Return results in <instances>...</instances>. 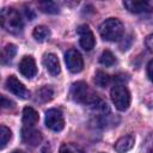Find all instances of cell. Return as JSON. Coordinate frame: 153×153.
<instances>
[{"mask_svg":"<svg viewBox=\"0 0 153 153\" xmlns=\"http://www.w3.org/2000/svg\"><path fill=\"white\" fill-rule=\"evenodd\" d=\"M39 120L38 112L30 106H25L23 110V123L25 127H33Z\"/></svg>","mask_w":153,"mask_h":153,"instance_id":"obj_14","label":"cell"},{"mask_svg":"<svg viewBox=\"0 0 153 153\" xmlns=\"http://www.w3.org/2000/svg\"><path fill=\"white\" fill-rule=\"evenodd\" d=\"M145 44H146V47L148 48V50L153 51V33H151L149 36H147V37H146Z\"/></svg>","mask_w":153,"mask_h":153,"instance_id":"obj_25","label":"cell"},{"mask_svg":"<svg viewBox=\"0 0 153 153\" xmlns=\"http://www.w3.org/2000/svg\"><path fill=\"white\" fill-rule=\"evenodd\" d=\"M0 136H1V149H4L5 147H6V145H7V142L11 140V137H12V133H11V130L6 127V126H1L0 127Z\"/></svg>","mask_w":153,"mask_h":153,"instance_id":"obj_21","label":"cell"},{"mask_svg":"<svg viewBox=\"0 0 153 153\" xmlns=\"http://www.w3.org/2000/svg\"><path fill=\"white\" fill-rule=\"evenodd\" d=\"M25 14H26V17H27L30 20H32V19L35 18V14H33V12H32L31 8H26V10H25Z\"/></svg>","mask_w":153,"mask_h":153,"instance_id":"obj_27","label":"cell"},{"mask_svg":"<svg viewBox=\"0 0 153 153\" xmlns=\"http://www.w3.org/2000/svg\"><path fill=\"white\" fill-rule=\"evenodd\" d=\"M146 152L147 153H153V133L148 136L146 141Z\"/></svg>","mask_w":153,"mask_h":153,"instance_id":"obj_23","label":"cell"},{"mask_svg":"<svg viewBox=\"0 0 153 153\" xmlns=\"http://www.w3.org/2000/svg\"><path fill=\"white\" fill-rule=\"evenodd\" d=\"M6 88L12 92L14 96H17L20 99H27L30 97V92L29 90H26V87L14 76V75H10L6 79Z\"/></svg>","mask_w":153,"mask_h":153,"instance_id":"obj_7","label":"cell"},{"mask_svg":"<svg viewBox=\"0 0 153 153\" xmlns=\"http://www.w3.org/2000/svg\"><path fill=\"white\" fill-rule=\"evenodd\" d=\"M123 6L131 13H149L153 12V4L151 1H137V0H126Z\"/></svg>","mask_w":153,"mask_h":153,"instance_id":"obj_9","label":"cell"},{"mask_svg":"<svg viewBox=\"0 0 153 153\" xmlns=\"http://www.w3.org/2000/svg\"><path fill=\"white\" fill-rule=\"evenodd\" d=\"M115 56H114V54L110 51V50H104L103 53H102V55H100V57H99V62L102 63V65H104V66H106V67H109V66H112L114 63H115Z\"/></svg>","mask_w":153,"mask_h":153,"instance_id":"obj_20","label":"cell"},{"mask_svg":"<svg viewBox=\"0 0 153 153\" xmlns=\"http://www.w3.org/2000/svg\"><path fill=\"white\" fill-rule=\"evenodd\" d=\"M123 24L116 18H109L103 22L99 26V33L103 39L115 42L118 41L123 35Z\"/></svg>","mask_w":153,"mask_h":153,"instance_id":"obj_3","label":"cell"},{"mask_svg":"<svg viewBox=\"0 0 153 153\" xmlns=\"http://www.w3.org/2000/svg\"><path fill=\"white\" fill-rule=\"evenodd\" d=\"M111 100L115 104L116 109L120 111H124L130 105V93L128 88L123 85H116L111 88L110 92Z\"/></svg>","mask_w":153,"mask_h":153,"instance_id":"obj_4","label":"cell"},{"mask_svg":"<svg viewBox=\"0 0 153 153\" xmlns=\"http://www.w3.org/2000/svg\"><path fill=\"white\" fill-rule=\"evenodd\" d=\"M38 7L44 13H49V14L59 13V5L53 1H41L38 2Z\"/></svg>","mask_w":153,"mask_h":153,"instance_id":"obj_18","label":"cell"},{"mask_svg":"<svg viewBox=\"0 0 153 153\" xmlns=\"http://www.w3.org/2000/svg\"><path fill=\"white\" fill-rule=\"evenodd\" d=\"M43 63L47 68V71L53 75V76H56L57 74H60V62H59V59L55 54H45L44 57H43Z\"/></svg>","mask_w":153,"mask_h":153,"instance_id":"obj_12","label":"cell"},{"mask_svg":"<svg viewBox=\"0 0 153 153\" xmlns=\"http://www.w3.org/2000/svg\"><path fill=\"white\" fill-rule=\"evenodd\" d=\"M134 142H135V139H134L133 135H126V136L120 137L115 142L114 148L117 153H126V152H128L133 148Z\"/></svg>","mask_w":153,"mask_h":153,"instance_id":"obj_13","label":"cell"},{"mask_svg":"<svg viewBox=\"0 0 153 153\" xmlns=\"http://www.w3.org/2000/svg\"><path fill=\"white\" fill-rule=\"evenodd\" d=\"M16 53H17L16 45H14V44H7V45L4 48L2 55H1V62H2V65L10 63V62L12 61V59L14 57Z\"/></svg>","mask_w":153,"mask_h":153,"instance_id":"obj_17","label":"cell"},{"mask_svg":"<svg viewBox=\"0 0 153 153\" xmlns=\"http://www.w3.org/2000/svg\"><path fill=\"white\" fill-rule=\"evenodd\" d=\"M32 36L36 41L38 42H44L49 36H50V30L44 26V25H38L33 29V32H32Z\"/></svg>","mask_w":153,"mask_h":153,"instance_id":"obj_16","label":"cell"},{"mask_svg":"<svg viewBox=\"0 0 153 153\" xmlns=\"http://www.w3.org/2000/svg\"><path fill=\"white\" fill-rule=\"evenodd\" d=\"M65 62L67 65V68L72 73H79L84 68V60L81 54L75 50V49H69L67 50L65 55Z\"/></svg>","mask_w":153,"mask_h":153,"instance_id":"obj_6","label":"cell"},{"mask_svg":"<svg viewBox=\"0 0 153 153\" xmlns=\"http://www.w3.org/2000/svg\"><path fill=\"white\" fill-rule=\"evenodd\" d=\"M94 84L99 87H106L110 84V76L103 71H98L94 75Z\"/></svg>","mask_w":153,"mask_h":153,"instance_id":"obj_19","label":"cell"},{"mask_svg":"<svg viewBox=\"0 0 153 153\" xmlns=\"http://www.w3.org/2000/svg\"><path fill=\"white\" fill-rule=\"evenodd\" d=\"M60 153H85L82 148L74 143H63L60 147Z\"/></svg>","mask_w":153,"mask_h":153,"instance_id":"obj_22","label":"cell"},{"mask_svg":"<svg viewBox=\"0 0 153 153\" xmlns=\"http://www.w3.org/2000/svg\"><path fill=\"white\" fill-rule=\"evenodd\" d=\"M71 96L74 102L84 104V105H92L94 106L100 102L97 93L84 81H76L71 87Z\"/></svg>","mask_w":153,"mask_h":153,"instance_id":"obj_1","label":"cell"},{"mask_svg":"<svg viewBox=\"0 0 153 153\" xmlns=\"http://www.w3.org/2000/svg\"><path fill=\"white\" fill-rule=\"evenodd\" d=\"M45 126L53 131H61L65 128V118L59 109H49L45 112Z\"/></svg>","mask_w":153,"mask_h":153,"instance_id":"obj_5","label":"cell"},{"mask_svg":"<svg viewBox=\"0 0 153 153\" xmlns=\"http://www.w3.org/2000/svg\"><path fill=\"white\" fill-rule=\"evenodd\" d=\"M12 153H24V152H22V151H18V149H17V151H13Z\"/></svg>","mask_w":153,"mask_h":153,"instance_id":"obj_29","label":"cell"},{"mask_svg":"<svg viewBox=\"0 0 153 153\" xmlns=\"http://www.w3.org/2000/svg\"><path fill=\"white\" fill-rule=\"evenodd\" d=\"M22 140L24 143L36 147L42 142V134L33 129L32 127H23L22 128Z\"/></svg>","mask_w":153,"mask_h":153,"instance_id":"obj_10","label":"cell"},{"mask_svg":"<svg viewBox=\"0 0 153 153\" xmlns=\"http://www.w3.org/2000/svg\"><path fill=\"white\" fill-rule=\"evenodd\" d=\"M19 72L22 73L23 76L31 79L36 75L37 73V67H36V62L33 60V57L31 56H24L20 62H19V67H18Z\"/></svg>","mask_w":153,"mask_h":153,"instance_id":"obj_11","label":"cell"},{"mask_svg":"<svg viewBox=\"0 0 153 153\" xmlns=\"http://www.w3.org/2000/svg\"><path fill=\"white\" fill-rule=\"evenodd\" d=\"M78 33H79V42L82 49L85 50H91L94 44H96V39H94V35L91 31V29L88 27V25L82 24L78 27Z\"/></svg>","mask_w":153,"mask_h":153,"instance_id":"obj_8","label":"cell"},{"mask_svg":"<svg viewBox=\"0 0 153 153\" xmlns=\"http://www.w3.org/2000/svg\"><path fill=\"white\" fill-rule=\"evenodd\" d=\"M42 153H51V148L49 145H45L43 148H42Z\"/></svg>","mask_w":153,"mask_h":153,"instance_id":"obj_28","label":"cell"},{"mask_svg":"<svg viewBox=\"0 0 153 153\" xmlns=\"http://www.w3.org/2000/svg\"><path fill=\"white\" fill-rule=\"evenodd\" d=\"M13 102L12 100H10V99H7L5 96H1V105H2V108L4 109H8V108H12L13 106Z\"/></svg>","mask_w":153,"mask_h":153,"instance_id":"obj_24","label":"cell"},{"mask_svg":"<svg viewBox=\"0 0 153 153\" xmlns=\"http://www.w3.org/2000/svg\"><path fill=\"white\" fill-rule=\"evenodd\" d=\"M0 20L2 27L11 33H19L23 30V20L19 12L12 7H6L1 10Z\"/></svg>","mask_w":153,"mask_h":153,"instance_id":"obj_2","label":"cell"},{"mask_svg":"<svg viewBox=\"0 0 153 153\" xmlns=\"http://www.w3.org/2000/svg\"><path fill=\"white\" fill-rule=\"evenodd\" d=\"M54 97V90L51 86H43L36 92V100L41 103H47L50 102Z\"/></svg>","mask_w":153,"mask_h":153,"instance_id":"obj_15","label":"cell"},{"mask_svg":"<svg viewBox=\"0 0 153 153\" xmlns=\"http://www.w3.org/2000/svg\"><path fill=\"white\" fill-rule=\"evenodd\" d=\"M147 75L149 78V80L153 82V60H151L147 65Z\"/></svg>","mask_w":153,"mask_h":153,"instance_id":"obj_26","label":"cell"}]
</instances>
